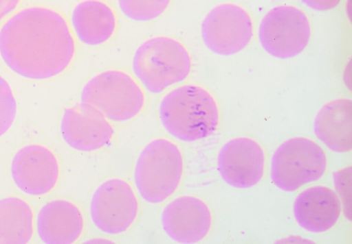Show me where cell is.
<instances>
[{"label":"cell","mask_w":352,"mask_h":244,"mask_svg":"<svg viewBox=\"0 0 352 244\" xmlns=\"http://www.w3.org/2000/svg\"><path fill=\"white\" fill-rule=\"evenodd\" d=\"M132 66L146 89L156 94L187 78L192 62L188 50L179 40L168 36H155L138 47Z\"/></svg>","instance_id":"cell-3"},{"label":"cell","mask_w":352,"mask_h":244,"mask_svg":"<svg viewBox=\"0 0 352 244\" xmlns=\"http://www.w3.org/2000/svg\"><path fill=\"white\" fill-rule=\"evenodd\" d=\"M311 27L300 9L281 5L271 9L261 21L258 38L263 49L278 58H289L301 53L308 45Z\"/></svg>","instance_id":"cell-7"},{"label":"cell","mask_w":352,"mask_h":244,"mask_svg":"<svg viewBox=\"0 0 352 244\" xmlns=\"http://www.w3.org/2000/svg\"><path fill=\"white\" fill-rule=\"evenodd\" d=\"M14 183L30 196H41L56 186L60 167L57 157L47 147L37 143L21 147L14 155L10 167Z\"/></svg>","instance_id":"cell-10"},{"label":"cell","mask_w":352,"mask_h":244,"mask_svg":"<svg viewBox=\"0 0 352 244\" xmlns=\"http://www.w3.org/2000/svg\"><path fill=\"white\" fill-rule=\"evenodd\" d=\"M17 110L16 101L9 83L0 75V137L12 126Z\"/></svg>","instance_id":"cell-20"},{"label":"cell","mask_w":352,"mask_h":244,"mask_svg":"<svg viewBox=\"0 0 352 244\" xmlns=\"http://www.w3.org/2000/svg\"><path fill=\"white\" fill-rule=\"evenodd\" d=\"M71 23L78 39L87 45L107 42L116 28L113 10L101 1H84L74 9Z\"/></svg>","instance_id":"cell-17"},{"label":"cell","mask_w":352,"mask_h":244,"mask_svg":"<svg viewBox=\"0 0 352 244\" xmlns=\"http://www.w3.org/2000/svg\"><path fill=\"white\" fill-rule=\"evenodd\" d=\"M84 217L79 208L65 199L47 202L36 220L38 238L46 244H72L80 237Z\"/></svg>","instance_id":"cell-14"},{"label":"cell","mask_w":352,"mask_h":244,"mask_svg":"<svg viewBox=\"0 0 352 244\" xmlns=\"http://www.w3.org/2000/svg\"><path fill=\"white\" fill-rule=\"evenodd\" d=\"M341 212L340 199L331 188L314 186L302 191L294 204V217L305 230L324 232L338 221Z\"/></svg>","instance_id":"cell-15"},{"label":"cell","mask_w":352,"mask_h":244,"mask_svg":"<svg viewBox=\"0 0 352 244\" xmlns=\"http://www.w3.org/2000/svg\"><path fill=\"white\" fill-rule=\"evenodd\" d=\"M170 1H119L122 12L135 21H150L162 14L168 8Z\"/></svg>","instance_id":"cell-19"},{"label":"cell","mask_w":352,"mask_h":244,"mask_svg":"<svg viewBox=\"0 0 352 244\" xmlns=\"http://www.w3.org/2000/svg\"><path fill=\"white\" fill-rule=\"evenodd\" d=\"M265 154L261 146L248 137H237L226 142L217 156V169L229 185L247 188L257 184L263 178Z\"/></svg>","instance_id":"cell-11"},{"label":"cell","mask_w":352,"mask_h":244,"mask_svg":"<svg viewBox=\"0 0 352 244\" xmlns=\"http://www.w3.org/2000/svg\"><path fill=\"white\" fill-rule=\"evenodd\" d=\"M80 99L99 110L107 119L124 121L140 112L145 96L131 75L120 70H108L86 83Z\"/></svg>","instance_id":"cell-5"},{"label":"cell","mask_w":352,"mask_h":244,"mask_svg":"<svg viewBox=\"0 0 352 244\" xmlns=\"http://www.w3.org/2000/svg\"><path fill=\"white\" fill-rule=\"evenodd\" d=\"M184 169L179 147L165 138L151 141L140 154L135 166L134 181L144 200L159 204L179 186Z\"/></svg>","instance_id":"cell-4"},{"label":"cell","mask_w":352,"mask_h":244,"mask_svg":"<svg viewBox=\"0 0 352 244\" xmlns=\"http://www.w3.org/2000/svg\"><path fill=\"white\" fill-rule=\"evenodd\" d=\"M160 118L166 132L186 142L212 134L219 125V112L214 97L195 84L179 86L166 93L159 106Z\"/></svg>","instance_id":"cell-2"},{"label":"cell","mask_w":352,"mask_h":244,"mask_svg":"<svg viewBox=\"0 0 352 244\" xmlns=\"http://www.w3.org/2000/svg\"><path fill=\"white\" fill-rule=\"evenodd\" d=\"M327 158L322 148L305 137H294L283 143L272 158L271 178L285 191H294L316 181L324 174Z\"/></svg>","instance_id":"cell-6"},{"label":"cell","mask_w":352,"mask_h":244,"mask_svg":"<svg viewBox=\"0 0 352 244\" xmlns=\"http://www.w3.org/2000/svg\"><path fill=\"white\" fill-rule=\"evenodd\" d=\"M161 223L164 231L173 241L192 244L208 235L212 225V215L209 207L201 199L183 195L164 207Z\"/></svg>","instance_id":"cell-13"},{"label":"cell","mask_w":352,"mask_h":244,"mask_svg":"<svg viewBox=\"0 0 352 244\" xmlns=\"http://www.w3.org/2000/svg\"><path fill=\"white\" fill-rule=\"evenodd\" d=\"M139 210L136 195L124 180L111 178L94 191L89 212L94 225L108 234L126 232L135 221Z\"/></svg>","instance_id":"cell-8"},{"label":"cell","mask_w":352,"mask_h":244,"mask_svg":"<svg viewBox=\"0 0 352 244\" xmlns=\"http://www.w3.org/2000/svg\"><path fill=\"white\" fill-rule=\"evenodd\" d=\"M60 130L69 147L84 152L104 147L114 133L111 124L99 110L82 102L65 109Z\"/></svg>","instance_id":"cell-12"},{"label":"cell","mask_w":352,"mask_h":244,"mask_svg":"<svg viewBox=\"0 0 352 244\" xmlns=\"http://www.w3.org/2000/svg\"><path fill=\"white\" fill-rule=\"evenodd\" d=\"M76 44L65 16L40 5L22 8L0 28V56L21 77L43 80L62 73L72 63Z\"/></svg>","instance_id":"cell-1"},{"label":"cell","mask_w":352,"mask_h":244,"mask_svg":"<svg viewBox=\"0 0 352 244\" xmlns=\"http://www.w3.org/2000/svg\"><path fill=\"white\" fill-rule=\"evenodd\" d=\"M19 3L18 0L0 1V23L16 8Z\"/></svg>","instance_id":"cell-21"},{"label":"cell","mask_w":352,"mask_h":244,"mask_svg":"<svg viewBox=\"0 0 352 244\" xmlns=\"http://www.w3.org/2000/svg\"><path fill=\"white\" fill-rule=\"evenodd\" d=\"M352 103L346 98L325 103L318 112L314 131L317 137L330 149L346 152L352 145Z\"/></svg>","instance_id":"cell-16"},{"label":"cell","mask_w":352,"mask_h":244,"mask_svg":"<svg viewBox=\"0 0 352 244\" xmlns=\"http://www.w3.org/2000/svg\"><path fill=\"white\" fill-rule=\"evenodd\" d=\"M253 36V23L248 12L234 3L213 8L201 23V36L206 46L221 55L235 54L245 49Z\"/></svg>","instance_id":"cell-9"},{"label":"cell","mask_w":352,"mask_h":244,"mask_svg":"<svg viewBox=\"0 0 352 244\" xmlns=\"http://www.w3.org/2000/svg\"><path fill=\"white\" fill-rule=\"evenodd\" d=\"M34 212L18 197L0 199V244H27L33 235Z\"/></svg>","instance_id":"cell-18"}]
</instances>
